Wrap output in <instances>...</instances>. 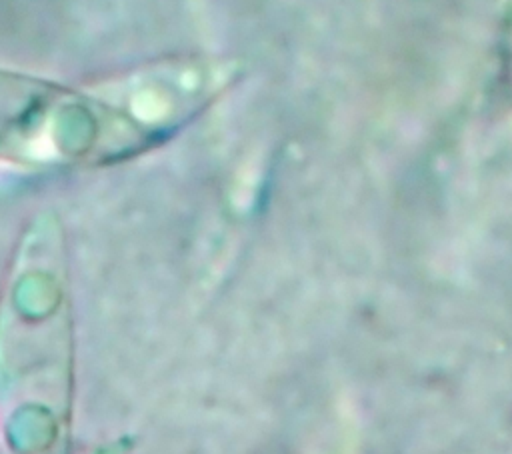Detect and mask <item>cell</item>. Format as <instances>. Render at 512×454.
<instances>
[{
    "instance_id": "1",
    "label": "cell",
    "mask_w": 512,
    "mask_h": 454,
    "mask_svg": "<svg viewBox=\"0 0 512 454\" xmlns=\"http://www.w3.org/2000/svg\"><path fill=\"white\" fill-rule=\"evenodd\" d=\"M152 74L132 72L88 88H70L50 80L0 72V148H30L46 154L56 132L78 128L112 152L136 146L150 132Z\"/></svg>"
}]
</instances>
